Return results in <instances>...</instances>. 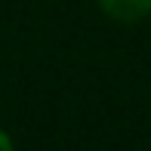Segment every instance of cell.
I'll list each match as a JSON object with an SVG mask.
<instances>
[{"instance_id": "cell-2", "label": "cell", "mask_w": 151, "mask_h": 151, "mask_svg": "<svg viewBox=\"0 0 151 151\" xmlns=\"http://www.w3.org/2000/svg\"><path fill=\"white\" fill-rule=\"evenodd\" d=\"M0 151H16V145H12V136L6 133L3 127H0Z\"/></svg>"}, {"instance_id": "cell-1", "label": "cell", "mask_w": 151, "mask_h": 151, "mask_svg": "<svg viewBox=\"0 0 151 151\" xmlns=\"http://www.w3.org/2000/svg\"><path fill=\"white\" fill-rule=\"evenodd\" d=\"M102 12L117 22H139L151 12V0H96Z\"/></svg>"}]
</instances>
